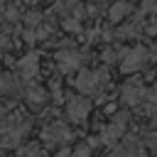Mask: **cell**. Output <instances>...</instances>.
Returning <instances> with one entry per match:
<instances>
[{"label": "cell", "mask_w": 157, "mask_h": 157, "mask_svg": "<svg viewBox=\"0 0 157 157\" xmlns=\"http://www.w3.org/2000/svg\"><path fill=\"white\" fill-rule=\"evenodd\" d=\"M103 81H105V71H81L76 78V88L83 93H93Z\"/></svg>", "instance_id": "1"}, {"label": "cell", "mask_w": 157, "mask_h": 157, "mask_svg": "<svg viewBox=\"0 0 157 157\" xmlns=\"http://www.w3.org/2000/svg\"><path fill=\"white\" fill-rule=\"evenodd\" d=\"M88 110H91V103H88L86 98H78V96H74V98H69V103H66V113H69V118H71L74 123H81V120H86Z\"/></svg>", "instance_id": "2"}, {"label": "cell", "mask_w": 157, "mask_h": 157, "mask_svg": "<svg viewBox=\"0 0 157 157\" xmlns=\"http://www.w3.org/2000/svg\"><path fill=\"white\" fill-rule=\"evenodd\" d=\"M147 61V52L140 47V49H132V52H128V56H125V61H123V71H135V69H140L142 64Z\"/></svg>", "instance_id": "3"}, {"label": "cell", "mask_w": 157, "mask_h": 157, "mask_svg": "<svg viewBox=\"0 0 157 157\" xmlns=\"http://www.w3.org/2000/svg\"><path fill=\"white\" fill-rule=\"evenodd\" d=\"M71 137V132L61 125V123H54V125H49L47 130H44V140L47 142H64V140H69Z\"/></svg>", "instance_id": "4"}, {"label": "cell", "mask_w": 157, "mask_h": 157, "mask_svg": "<svg viewBox=\"0 0 157 157\" xmlns=\"http://www.w3.org/2000/svg\"><path fill=\"white\" fill-rule=\"evenodd\" d=\"M56 61H59V69L61 71H71V69H76L81 64V54H76V52H59L56 54Z\"/></svg>", "instance_id": "5"}, {"label": "cell", "mask_w": 157, "mask_h": 157, "mask_svg": "<svg viewBox=\"0 0 157 157\" xmlns=\"http://www.w3.org/2000/svg\"><path fill=\"white\" fill-rule=\"evenodd\" d=\"M20 71H22V76H34V71H37V56L34 54L32 56H25L20 61Z\"/></svg>", "instance_id": "6"}, {"label": "cell", "mask_w": 157, "mask_h": 157, "mask_svg": "<svg viewBox=\"0 0 157 157\" xmlns=\"http://www.w3.org/2000/svg\"><path fill=\"white\" fill-rule=\"evenodd\" d=\"M123 135V125L120 123H113V125H108L105 130H103V140L105 142H113V140H118Z\"/></svg>", "instance_id": "7"}, {"label": "cell", "mask_w": 157, "mask_h": 157, "mask_svg": "<svg viewBox=\"0 0 157 157\" xmlns=\"http://www.w3.org/2000/svg\"><path fill=\"white\" fill-rule=\"evenodd\" d=\"M123 96H125V101H128V103H137V101H140V96H142V88H140V86H135V83H130V86H125Z\"/></svg>", "instance_id": "8"}, {"label": "cell", "mask_w": 157, "mask_h": 157, "mask_svg": "<svg viewBox=\"0 0 157 157\" xmlns=\"http://www.w3.org/2000/svg\"><path fill=\"white\" fill-rule=\"evenodd\" d=\"M128 12H130V5H128V2H118V5L110 7V20L118 22V20H123V15H128Z\"/></svg>", "instance_id": "9"}, {"label": "cell", "mask_w": 157, "mask_h": 157, "mask_svg": "<svg viewBox=\"0 0 157 157\" xmlns=\"http://www.w3.org/2000/svg\"><path fill=\"white\" fill-rule=\"evenodd\" d=\"M27 98H29V103L39 105V103H44V91L42 88H32V91H27Z\"/></svg>", "instance_id": "10"}, {"label": "cell", "mask_w": 157, "mask_h": 157, "mask_svg": "<svg viewBox=\"0 0 157 157\" xmlns=\"http://www.w3.org/2000/svg\"><path fill=\"white\" fill-rule=\"evenodd\" d=\"M71 155H74V157H88L91 152H88V147H78V150H76V152H71Z\"/></svg>", "instance_id": "11"}, {"label": "cell", "mask_w": 157, "mask_h": 157, "mask_svg": "<svg viewBox=\"0 0 157 157\" xmlns=\"http://www.w3.org/2000/svg\"><path fill=\"white\" fill-rule=\"evenodd\" d=\"M59 157H74V155H71L69 150H61V152H59Z\"/></svg>", "instance_id": "12"}]
</instances>
